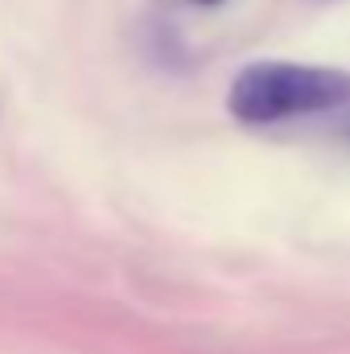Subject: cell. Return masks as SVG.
<instances>
[{
	"mask_svg": "<svg viewBox=\"0 0 350 354\" xmlns=\"http://www.w3.org/2000/svg\"><path fill=\"white\" fill-rule=\"evenodd\" d=\"M350 103V75L305 62H256L239 71L227 91V107L243 124H280L297 115L338 111Z\"/></svg>",
	"mask_w": 350,
	"mask_h": 354,
	"instance_id": "1",
	"label": "cell"
},
{
	"mask_svg": "<svg viewBox=\"0 0 350 354\" xmlns=\"http://www.w3.org/2000/svg\"><path fill=\"white\" fill-rule=\"evenodd\" d=\"M202 4H214V0H202Z\"/></svg>",
	"mask_w": 350,
	"mask_h": 354,
	"instance_id": "2",
	"label": "cell"
}]
</instances>
